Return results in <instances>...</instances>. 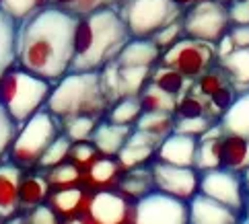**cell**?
Wrapping results in <instances>:
<instances>
[{
    "label": "cell",
    "instance_id": "cell-6",
    "mask_svg": "<svg viewBox=\"0 0 249 224\" xmlns=\"http://www.w3.org/2000/svg\"><path fill=\"white\" fill-rule=\"evenodd\" d=\"M118 8L134 39H150L185 13L173 0H122Z\"/></svg>",
    "mask_w": 249,
    "mask_h": 224
},
{
    "label": "cell",
    "instance_id": "cell-44",
    "mask_svg": "<svg viewBox=\"0 0 249 224\" xmlns=\"http://www.w3.org/2000/svg\"><path fill=\"white\" fill-rule=\"evenodd\" d=\"M183 37H185V33H183V23H181V19H179V21H175V23H171V25H167L165 29H161L159 33H155L150 39H153L163 52H167L169 48H173L175 43L179 41V39H183Z\"/></svg>",
    "mask_w": 249,
    "mask_h": 224
},
{
    "label": "cell",
    "instance_id": "cell-5",
    "mask_svg": "<svg viewBox=\"0 0 249 224\" xmlns=\"http://www.w3.org/2000/svg\"><path fill=\"white\" fill-rule=\"evenodd\" d=\"M62 134H64V123L46 107L19 128L8 160L21 167L23 171H37L41 156Z\"/></svg>",
    "mask_w": 249,
    "mask_h": 224
},
{
    "label": "cell",
    "instance_id": "cell-43",
    "mask_svg": "<svg viewBox=\"0 0 249 224\" xmlns=\"http://www.w3.org/2000/svg\"><path fill=\"white\" fill-rule=\"evenodd\" d=\"M218 120L214 118H194V120H175V132L179 134H188V136L194 138H202L212 125H214Z\"/></svg>",
    "mask_w": 249,
    "mask_h": 224
},
{
    "label": "cell",
    "instance_id": "cell-11",
    "mask_svg": "<svg viewBox=\"0 0 249 224\" xmlns=\"http://www.w3.org/2000/svg\"><path fill=\"white\" fill-rule=\"evenodd\" d=\"M155 177V185L159 191L169 193L173 198L190 202L194 195L200 193V177L202 173L196 167H177L169 165L163 160H153L150 163Z\"/></svg>",
    "mask_w": 249,
    "mask_h": 224
},
{
    "label": "cell",
    "instance_id": "cell-30",
    "mask_svg": "<svg viewBox=\"0 0 249 224\" xmlns=\"http://www.w3.org/2000/svg\"><path fill=\"white\" fill-rule=\"evenodd\" d=\"M153 68H122L120 66V99L140 97L144 86L150 83Z\"/></svg>",
    "mask_w": 249,
    "mask_h": 224
},
{
    "label": "cell",
    "instance_id": "cell-35",
    "mask_svg": "<svg viewBox=\"0 0 249 224\" xmlns=\"http://www.w3.org/2000/svg\"><path fill=\"white\" fill-rule=\"evenodd\" d=\"M48 177V181L52 185V190H64V187H74V185H83V169H78L72 160H66L50 171H43Z\"/></svg>",
    "mask_w": 249,
    "mask_h": 224
},
{
    "label": "cell",
    "instance_id": "cell-13",
    "mask_svg": "<svg viewBox=\"0 0 249 224\" xmlns=\"http://www.w3.org/2000/svg\"><path fill=\"white\" fill-rule=\"evenodd\" d=\"M25 171L11 160L0 165V218L11 220L21 212V179Z\"/></svg>",
    "mask_w": 249,
    "mask_h": 224
},
{
    "label": "cell",
    "instance_id": "cell-34",
    "mask_svg": "<svg viewBox=\"0 0 249 224\" xmlns=\"http://www.w3.org/2000/svg\"><path fill=\"white\" fill-rule=\"evenodd\" d=\"M214 118L210 113V103L206 97L198 95L196 91L185 93L175 107V120H194V118ZM216 120V118H214Z\"/></svg>",
    "mask_w": 249,
    "mask_h": 224
},
{
    "label": "cell",
    "instance_id": "cell-25",
    "mask_svg": "<svg viewBox=\"0 0 249 224\" xmlns=\"http://www.w3.org/2000/svg\"><path fill=\"white\" fill-rule=\"evenodd\" d=\"M218 66L225 70L231 85H233L239 93L249 91V48H237L225 56Z\"/></svg>",
    "mask_w": 249,
    "mask_h": 224
},
{
    "label": "cell",
    "instance_id": "cell-24",
    "mask_svg": "<svg viewBox=\"0 0 249 224\" xmlns=\"http://www.w3.org/2000/svg\"><path fill=\"white\" fill-rule=\"evenodd\" d=\"M118 190L134 202L144 198V195H148V193H153L157 190V185H155V177H153V169H150V165L124 171Z\"/></svg>",
    "mask_w": 249,
    "mask_h": 224
},
{
    "label": "cell",
    "instance_id": "cell-50",
    "mask_svg": "<svg viewBox=\"0 0 249 224\" xmlns=\"http://www.w3.org/2000/svg\"><path fill=\"white\" fill-rule=\"evenodd\" d=\"M245 179H247V190H249V171L245 173ZM243 224H249V202H247V212H245V220Z\"/></svg>",
    "mask_w": 249,
    "mask_h": 224
},
{
    "label": "cell",
    "instance_id": "cell-39",
    "mask_svg": "<svg viewBox=\"0 0 249 224\" xmlns=\"http://www.w3.org/2000/svg\"><path fill=\"white\" fill-rule=\"evenodd\" d=\"M21 125L17 123L8 111L4 109V105L0 103V165L8 160V155H11V148H13V142L19 134Z\"/></svg>",
    "mask_w": 249,
    "mask_h": 224
},
{
    "label": "cell",
    "instance_id": "cell-32",
    "mask_svg": "<svg viewBox=\"0 0 249 224\" xmlns=\"http://www.w3.org/2000/svg\"><path fill=\"white\" fill-rule=\"evenodd\" d=\"M140 103H142V111L144 113H155V111H163V113H173L175 115V107L177 99L171 95H167L161 91L159 86L153 83H148L144 86V91L140 93Z\"/></svg>",
    "mask_w": 249,
    "mask_h": 224
},
{
    "label": "cell",
    "instance_id": "cell-21",
    "mask_svg": "<svg viewBox=\"0 0 249 224\" xmlns=\"http://www.w3.org/2000/svg\"><path fill=\"white\" fill-rule=\"evenodd\" d=\"M52 193V185L43 171H25L21 179V212L27 214L39 206L48 204V198Z\"/></svg>",
    "mask_w": 249,
    "mask_h": 224
},
{
    "label": "cell",
    "instance_id": "cell-37",
    "mask_svg": "<svg viewBox=\"0 0 249 224\" xmlns=\"http://www.w3.org/2000/svg\"><path fill=\"white\" fill-rule=\"evenodd\" d=\"M50 0H0V11H4L13 21L21 23L41 8H48Z\"/></svg>",
    "mask_w": 249,
    "mask_h": 224
},
{
    "label": "cell",
    "instance_id": "cell-1",
    "mask_svg": "<svg viewBox=\"0 0 249 224\" xmlns=\"http://www.w3.org/2000/svg\"><path fill=\"white\" fill-rule=\"evenodd\" d=\"M78 19L56 6L41 8L17 25V66L56 85L70 74Z\"/></svg>",
    "mask_w": 249,
    "mask_h": 224
},
{
    "label": "cell",
    "instance_id": "cell-51",
    "mask_svg": "<svg viewBox=\"0 0 249 224\" xmlns=\"http://www.w3.org/2000/svg\"><path fill=\"white\" fill-rule=\"evenodd\" d=\"M220 2H222V4H227V6H229L231 2H233V0H220Z\"/></svg>",
    "mask_w": 249,
    "mask_h": 224
},
{
    "label": "cell",
    "instance_id": "cell-46",
    "mask_svg": "<svg viewBox=\"0 0 249 224\" xmlns=\"http://www.w3.org/2000/svg\"><path fill=\"white\" fill-rule=\"evenodd\" d=\"M229 13L233 25H249V0H233L229 4Z\"/></svg>",
    "mask_w": 249,
    "mask_h": 224
},
{
    "label": "cell",
    "instance_id": "cell-33",
    "mask_svg": "<svg viewBox=\"0 0 249 224\" xmlns=\"http://www.w3.org/2000/svg\"><path fill=\"white\" fill-rule=\"evenodd\" d=\"M142 113L144 111H142L140 97H126V99H120L118 103H113L109 107L105 120L120 123V125H134L136 128V121L140 120Z\"/></svg>",
    "mask_w": 249,
    "mask_h": 224
},
{
    "label": "cell",
    "instance_id": "cell-41",
    "mask_svg": "<svg viewBox=\"0 0 249 224\" xmlns=\"http://www.w3.org/2000/svg\"><path fill=\"white\" fill-rule=\"evenodd\" d=\"M99 156H103V155L97 150V146L91 140H85V142H74L72 148H70V158L68 160H72V163L78 169H83V173H85Z\"/></svg>",
    "mask_w": 249,
    "mask_h": 224
},
{
    "label": "cell",
    "instance_id": "cell-22",
    "mask_svg": "<svg viewBox=\"0 0 249 224\" xmlns=\"http://www.w3.org/2000/svg\"><path fill=\"white\" fill-rule=\"evenodd\" d=\"M220 167L237 173L249 171V138L227 134L220 138Z\"/></svg>",
    "mask_w": 249,
    "mask_h": 224
},
{
    "label": "cell",
    "instance_id": "cell-36",
    "mask_svg": "<svg viewBox=\"0 0 249 224\" xmlns=\"http://www.w3.org/2000/svg\"><path fill=\"white\" fill-rule=\"evenodd\" d=\"M227 85H231V80H229V76H227L225 70H222V68L216 64L214 68H210L208 72H204L198 80H194L192 91H196L198 95L210 99V97L214 95L216 91H220V88L227 86Z\"/></svg>",
    "mask_w": 249,
    "mask_h": 224
},
{
    "label": "cell",
    "instance_id": "cell-28",
    "mask_svg": "<svg viewBox=\"0 0 249 224\" xmlns=\"http://www.w3.org/2000/svg\"><path fill=\"white\" fill-rule=\"evenodd\" d=\"M220 125L227 134H239L249 138V91L239 93L235 103L220 118Z\"/></svg>",
    "mask_w": 249,
    "mask_h": 224
},
{
    "label": "cell",
    "instance_id": "cell-31",
    "mask_svg": "<svg viewBox=\"0 0 249 224\" xmlns=\"http://www.w3.org/2000/svg\"><path fill=\"white\" fill-rule=\"evenodd\" d=\"M136 130H142L155 136L159 140H165L169 134L175 132V115L173 113H163V111H155V113H142L140 120L136 121Z\"/></svg>",
    "mask_w": 249,
    "mask_h": 224
},
{
    "label": "cell",
    "instance_id": "cell-2",
    "mask_svg": "<svg viewBox=\"0 0 249 224\" xmlns=\"http://www.w3.org/2000/svg\"><path fill=\"white\" fill-rule=\"evenodd\" d=\"M132 39L120 8H101L78 19L74 39V60L70 72H101L118 60Z\"/></svg>",
    "mask_w": 249,
    "mask_h": 224
},
{
    "label": "cell",
    "instance_id": "cell-15",
    "mask_svg": "<svg viewBox=\"0 0 249 224\" xmlns=\"http://www.w3.org/2000/svg\"><path fill=\"white\" fill-rule=\"evenodd\" d=\"M163 140H159L150 134L136 130L132 132V136L128 138V142L124 144V148L120 150L118 160L122 163L124 171H130V169H136V167H144L150 165L157 156V150L161 146Z\"/></svg>",
    "mask_w": 249,
    "mask_h": 224
},
{
    "label": "cell",
    "instance_id": "cell-47",
    "mask_svg": "<svg viewBox=\"0 0 249 224\" xmlns=\"http://www.w3.org/2000/svg\"><path fill=\"white\" fill-rule=\"evenodd\" d=\"M229 37L235 43V50L249 48V25H233L229 31Z\"/></svg>",
    "mask_w": 249,
    "mask_h": 224
},
{
    "label": "cell",
    "instance_id": "cell-52",
    "mask_svg": "<svg viewBox=\"0 0 249 224\" xmlns=\"http://www.w3.org/2000/svg\"><path fill=\"white\" fill-rule=\"evenodd\" d=\"M0 224H4V220H2V218H0Z\"/></svg>",
    "mask_w": 249,
    "mask_h": 224
},
{
    "label": "cell",
    "instance_id": "cell-14",
    "mask_svg": "<svg viewBox=\"0 0 249 224\" xmlns=\"http://www.w3.org/2000/svg\"><path fill=\"white\" fill-rule=\"evenodd\" d=\"M190 224H243V216L229 206L198 193L190 200Z\"/></svg>",
    "mask_w": 249,
    "mask_h": 224
},
{
    "label": "cell",
    "instance_id": "cell-8",
    "mask_svg": "<svg viewBox=\"0 0 249 224\" xmlns=\"http://www.w3.org/2000/svg\"><path fill=\"white\" fill-rule=\"evenodd\" d=\"M218 62L220 58L214 43L192 39V37L179 39L173 48L163 52V58H161V64L181 72L190 80H198L204 72L214 68Z\"/></svg>",
    "mask_w": 249,
    "mask_h": 224
},
{
    "label": "cell",
    "instance_id": "cell-4",
    "mask_svg": "<svg viewBox=\"0 0 249 224\" xmlns=\"http://www.w3.org/2000/svg\"><path fill=\"white\" fill-rule=\"evenodd\" d=\"M54 85L50 80L35 76L21 66H13L0 78V103L8 115L23 125L35 113L46 109Z\"/></svg>",
    "mask_w": 249,
    "mask_h": 224
},
{
    "label": "cell",
    "instance_id": "cell-26",
    "mask_svg": "<svg viewBox=\"0 0 249 224\" xmlns=\"http://www.w3.org/2000/svg\"><path fill=\"white\" fill-rule=\"evenodd\" d=\"M17 21L0 11V78L17 66Z\"/></svg>",
    "mask_w": 249,
    "mask_h": 224
},
{
    "label": "cell",
    "instance_id": "cell-7",
    "mask_svg": "<svg viewBox=\"0 0 249 224\" xmlns=\"http://www.w3.org/2000/svg\"><path fill=\"white\" fill-rule=\"evenodd\" d=\"M181 23L185 37L208 41L214 46H218V41L229 35L233 27L229 6L220 0H198L194 6L185 8Z\"/></svg>",
    "mask_w": 249,
    "mask_h": 224
},
{
    "label": "cell",
    "instance_id": "cell-9",
    "mask_svg": "<svg viewBox=\"0 0 249 224\" xmlns=\"http://www.w3.org/2000/svg\"><path fill=\"white\" fill-rule=\"evenodd\" d=\"M200 193L233 208L245 220L247 202H249L245 173L231 171V169H225V167L204 171L200 177Z\"/></svg>",
    "mask_w": 249,
    "mask_h": 224
},
{
    "label": "cell",
    "instance_id": "cell-10",
    "mask_svg": "<svg viewBox=\"0 0 249 224\" xmlns=\"http://www.w3.org/2000/svg\"><path fill=\"white\" fill-rule=\"evenodd\" d=\"M132 224H190V202L155 190L134 202Z\"/></svg>",
    "mask_w": 249,
    "mask_h": 224
},
{
    "label": "cell",
    "instance_id": "cell-27",
    "mask_svg": "<svg viewBox=\"0 0 249 224\" xmlns=\"http://www.w3.org/2000/svg\"><path fill=\"white\" fill-rule=\"evenodd\" d=\"M150 83H153L155 86H159L161 91H165L167 95L175 97L177 101H179L185 93H190L192 86H194V80L185 78L181 72H177V70L169 68L165 64H159V66L153 68Z\"/></svg>",
    "mask_w": 249,
    "mask_h": 224
},
{
    "label": "cell",
    "instance_id": "cell-19",
    "mask_svg": "<svg viewBox=\"0 0 249 224\" xmlns=\"http://www.w3.org/2000/svg\"><path fill=\"white\" fill-rule=\"evenodd\" d=\"M161 58H163V50L153 39L132 37L115 62L122 68H155L161 64Z\"/></svg>",
    "mask_w": 249,
    "mask_h": 224
},
{
    "label": "cell",
    "instance_id": "cell-16",
    "mask_svg": "<svg viewBox=\"0 0 249 224\" xmlns=\"http://www.w3.org/2000/svg\"><path fill=\"white\" fill-rule=\"evenodd\" d=\"M91 195H93V191L85 185L64 187V190H52L50 198H48V206L62 218V222H64V220L87 214Z\"/></svg>",
    "mask_w": 249,
    "mask_h": 224
},
{
    "label": "cell",
    "instance_id": "cell-38",
    "mask_svg": "<svg viewBox=\"0 0 249 224\" xmlns=\"http://www.w3.org/2000/svg\"><path fill=\"white\" fill-rule=\"evenodd\" d=\"M74 142L70 140L66 134H62V136L56 138V142L52 144L48 150H46V155L41 156L39 160V171H50V169H54L62 163H66V160L70 158V148H72Z\"/></svg>",
    "mask_w": 249,
    "mask_h": 224
},
{
    "label": "cell",
    "instance_id": "cell-49",
    "mask_svg": "<svg viewBox=\"0 0 249 224\" xmlns=\"http://www.w3.org/2000/svg\"><path fill=\"white\" fill-rule=\"evenodd\" d=\"M173 2H175V4H179V6L183 8V11H185V8H190V6H194L196 2H198V0H173Z\"/></svg>",
    "mask_w": 249,
    "mask_h": 224
},
{
    "label": "cell",
    "instance_id": "cell-45",
    "mask_svg": "<svg viewBox=\"0 0 249 224\" xmlns=\"http://www.w3.org/2000/svg\"><path fill=\"white\" fill-rule=\"evenodd\" d=\"M27 224H62V218L50 208L48 204L27 212Z\"/></svg>",
    "mask_w": 249,
    "mask_h": 224
},
{
    "label": "cell",
    "instance_id": "cell-42",
    "mask_svg": "<svg viewBox=\"0 0 249 224\" xmlns=\"http://www.w3.org/2000/svg\"><path fill=\"white\" fill-rule=\"evenodd\" d=\"M237 97H239V91H237V88H235L233 85L222 86L220 91H216V93L208 99V103H210V113L214 115V118L220 121V118L229 111V107L235 103Z\"/></svg>",
    "mask_w": 249,
    "mask_h": 224
},
{
    "label": "cell",
    "instance_id": "cell-3",
    "mask_svg": "<svg viewBox=\"0 0 249 224\" xmlns=\"http://www.w3.org/2000/svg\"><path fill=\"white\" fill-rule=\"evenodd\" d=\"M46 107L64 123L74 118L103 120L111 105L103 93L99 72H70L54 85Z\"/></svg>",
    "mask_w": 249,
    "mask_h": 224
},
{
    "label": "cell",
    "instance_id": "cell-12",
    "mask_svg": "<svg viewBox=\"0 0 249 224\" xmlns=\"http://www.w3.org/2000/svg\"><path fill=\"white\" fill-rule=\"evenodd\" d=\"M87 214L95 224H132L134 200L124 195L120 190L93 191Z\"/></svg>",
    "mask_w": 249,
    "mask_h": 224
},
{
    "label": "cell",
    "instance_id": "cell-23",
    "mask_svg": "<svg viewBox=\"0 0 249 224\" xmlns=\"http://www.w3.org/2000/svg\"><path fill=\"white\" fill-rule=\"evenodd\" d=\"M222 136H225V130H222L220 121H216L200 138L198 152H196V169L200 173L220 167V138Z\"/></svg>",
    "mask_w": 249,
    "mask_h": 224
},
{
    "label": "cell",
    "instance_id": "cell-48",
    "mask_svg": "<svg viewBox=\"0 0 249 224\" xmlns=\"http://www.w3.org/2000/svg\"><path fill=\"white\" fill-rule=\"evenodd\" d=\"M62 224H95V222L91 220V216H89V214H83V216H76V218L64 220Z\"/></svg>",
    "mask_w": 249,
    "mask_h": 224
},
{
    "label": "cell",
    "instance_id": "cell-29",
    "mask_svg": "<svg viewBox=\"0 0 249 224\" xmlns=\"http://www.w3.org/2000/svg\"><path fill=\"white\" fill-rule=\"evenodd\" d=\"M122 0H50V6H56L76 19L89 17L101 8H118Z\"/></svg>",
    "mask_w": 249,
    "mask_h": 224
},
{
    "label": "cell",
    "instance_id": "cell-18",
    "mask_svg": "<svg viewBox=\"0 0 249 224\" xmlns=\"http://www.w3.org/2000/svg\"><path fill=\"white\" fill-rule=\"evenodd\" d=\"M124 175V167L115 156H99L85 171L83 185L91 191L101 190H118L120 179Z\"/></svg>",
    "mask_w": 249,
    "mask_h": 224
},
{
    "label": "cell",
    "instance_id": "cell-40",
    "mask_svg": "<svg viewBox=\"0 0 249 224\" xmlns=\"http://www.w3.org/2000/svg\"><path fill=\"white\" fill-rule=\"evenodd\" d=\"M99 118H74L64 121V134L72 140V142H85L91 140L93 134L99 125Z\"/></svg>",
    "mask_w": 249,
    "mask_h": 224
},
{
    "label": "cell",
    "instance_id": "cell-20",
    "mask_svg": "<svg viewBox=\"0 0 249 224\" xmlns=\"http://www.w3.org/2000/svg\"><path fill=\"white\" fill-rule=\"evenodd\" d=\"M132 132H134V125H120V123H113V121L103 118L99 121V125H97L91 142L97 146V150H99L103 156L118 158L120 150L124 148V144H126L128 138L132 136Z\"/></svg>",
    "mask_w": 249,
    "mask_h": 224
},
{
    "label": "cell",
    "instance_id": "cell-17",
    "mask_svg": "<svg viewBox=\"0 0 249 224\" xmlns=\"http://www.w3.org/2000/svg\"><path fill=\"white\" fill-rule=\"evenodd\" d=\"M198 142H200V138L173 132L161 142L155 158L163 160V163H169V165H177V167H196Z\"/></svg>",
    "mask_w": 249,
    "mask_h": 224
}]
</instances>
